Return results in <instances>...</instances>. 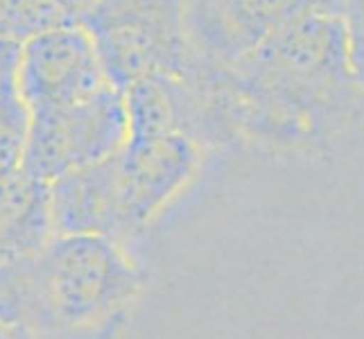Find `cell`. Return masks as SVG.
<instances>
[{"label": "cell", "mask_w": 364, "mask_h": 339, "mask_svg": "<svg viewBox=\"0 0 364 339\" xmlns=\"http://www.w3.org/2000/svg\"><path fill=\"white\" fill-rule=\"evenodd\" d=\"M18 86L30 111L82 102L116 89L82 25H61L25 39Z\"/></svg>", "instance_id": "52a82bcc"}, {"label": "cell", "mask_w": 364, "mask_h": 339, "mask_svg": "<svg viewBox=\"0 0 364 339\" xmlns=\"http://www.w3.org/2000/svg\"><path fill=\"white\" fill-rule=\"evenodd\" d=\"M53 237L50 183L25 170L0 179V271L34 258Z\"/></svg>", "instance_id": "ba28073f"}, {"label": "cell", "mask_w": 364, "mask_h": 339, "mask_svg": "<svg viewBox=\"0 0 364 339\" xmlns=\"http://www.w3.org/2000/svg\"><path fill=\"white\" fill-rule=\"evenodd\" d=\"M80 25L122 93L143 80L193 77L202 68L188 43L181 0H95Z\"/></svg>", "instance_id": "277c9868"}, {"label": "cell", "mask_w": 364, "mask_h": 339, "mask_svg": "<svg viewBox=\"0 0 364 339\" xmlns=\"http://www.w3.org/2000/svg\"><path fill=\"white\" fill-rule=\"evenodd\" d=\"M0 339H32V337L0 310Z\"/></svg>", "instance_id": "7c38bea8"}, {"label": "cell", "mask_w": 364, "mask_h": 339, "mask_svg": "<svg viewBox=\"0 0 364 339\" xmlns=\"http://www.w3.org/2000/svg\"><path fill=\"white\" fill-rule=\"evenodd\" d=\"M195 57L231 68L292 23L317 11H346V0H181Z\"/></svg>", "instance_id": "8992f818"}, {"label": "cell", "mask_w": 364, "mask_h": 339, "mask_svg": "<svg viewBox=\"0 0 364 339\" xmlns=\"http://www.w3.org/2000/svg\"><path fill=\"white\" fill-rule=\"evenodd\" d=\"M32 111L18 86V70L0 82V179L23 170L30 143Z\"/></svg>", "instance_id": "9c48e42d"}, {"label": "cell", "mask_w": 364, "mask_h": 339, "mask_svg": "<svg viewBox=\"0 0 364 339\" xmlns=\"http://www.w3.org/2000/svg\"><path fill=\"white\" fill-rule=\"evenodd\" d=\"M206 152L186 134L129 136L114 156L86 168L97 235L129 244L152 229L191 190Z\"/></svg>", "instance_id": "3957f363"}, {"label": "cell", "mask_w": 364, "mask_h": 339, "mask_svg": "<svg viewBox=\"0 0 364 339\" xmlns=\"http://www.w3.org/2000/svg\"><path fill=\"white\" fill-rule=\"evenodd\" d=\"M346 23L355 82L364 104V0H346Z\"/></svg>", "instance_id": "30bf717a"}, {"label": "cell", "mask_w": 364, "mask_h": 339, "mask_svg": "<svg viewBox=\"0 0 364 339\" xmlns=\"http://www.w3.org/2000/svg\"><path fill=\"white\" fill-rule=\"evenodd\" d=\"M204 86L208 149L326 156L364 116L346 11L301 18L231 68L206 66Z\"/></svg>", "instance_id": "6da1fadb"}, {"label": "cell", "mask_w": 364, "mask_h": 339, "mask_svg": "<svg viewBox=\"0 0 364 339\" xmlns=\"http://www.w3.org/2000/svg\"><path fill=\"white\" fill-rule=\"evenodd\" d=\"M147 290V271L107 235H55L0 271V310L32 339H109Z\"/></svg>", "instance_id": "7a4b0ae2"}, {"label": "cell", "mask_w": 364, "mask_h": 339, "mask_svg": "<svg viewBox=\"0 0 364 339\" xmlns=\"http://www.w3.org/2000/svg\"><path fill=\"white\" fill-rule=\"evenodd\" d=\"M127 141L129 113L118 89L64 107L34 109L23 170L53 183L114 156Z\"/></svg>", "instance_id": "5b68a950"}, {"label": "cell", "mask_w": 364, "mask_h": 339, "mask_svg": "<svg viewBox=\"0 0 364 339\" xmlns=\"http://www.w3.org/2000/svg\"><path fill=\"white\" fill-rule=\"evenodd\" d=\"M21 41L14 39H3L0 36V82H3L9 72L18 70L21 61Z\"/></svg>", "instance_id": "8fae6325"}]
</instances>
